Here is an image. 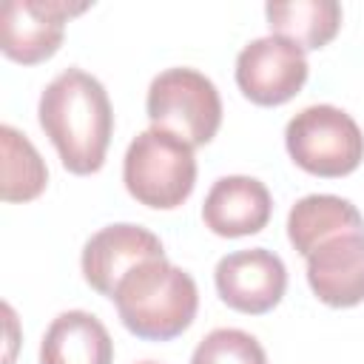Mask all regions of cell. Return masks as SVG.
I'll use <instances>...</instances> for the list:
<instances>
[{
  "label": "cell",
  "instance_id": "cell-13",
  "mask_svg": "<svg viewBox=\"0 0 364 364\" xmlns=\"http://www.w3.org/2000/svg\"><path fill=\"white\" fill-rule=\"evenodd\" d=\"M344 233H364V216L350 199L333 193L301 196L287 213V239L307 259L318 245Z\"/></svg>",
  "mask_w": 364,
  "mask_h": 364
},
{
  "label": "cell",
  "instance_id": "cell-1",
  "mask_svg": "<svg viewBox=\"0 0 364 364\" xmlns=\"http://www.w3.org/2000/svg\"><path fill=\"white\" fill-rule=\"evenodd\" d=\"M37 117L65 171L88 176L102 168L114 134V111L97 77L82 68H65L43 88Z\"/></svg>",
  "mask_w": 364,
  "mask_h": 364
},
{
  "label": "cell",
  "instance_id": "cell-4",
  "mask_svg": "<svg viewBox=\"0 0 364 364\" xmlns=\"http://www.w3.org/2000/svg\"><path fill=\"white\" fill-rule=\"evenodd\" d=\"M151 128L179 136L191 148L208 145L222 125V100L216 85L196 68H165L148 85Z\"/></svg>",
  "mask_w": 364,
  "mask_h": 364
},
{
  "label": "cell",
  "instance_id": "cell-15",
  "mask_svg": "<svg viewBox=\"0 0 364 364\" xmlns=\"http://www.w3.org/2000/svg\"><path fill=\"white\" fill-rule=\"evenodd\" d=\"M0 196L3 202H31L48 185V168L37 148L11 125L0 128Z\"/></svg>",
  "mask_w": 364,
  "mask_h": 364
},
{
  "label": "cell",
  "instance_id": "cell-12",
  "mask_svg": "<svg viewBox=\"0 0 364 364\" xmlns=\"http://www.w3.org/2000/svg\"><path fill=\"white\" fill-rule=\"evenodd\" d=\"M114 341L105 324L88 310L60 313L40 344V364H111Z\"/></svg>",
  "mask_w": 364,
  "mask_h": 364
},
{
  "label": "cell",
  "instance_id": "cell-5",
  "mask_svg": "<svg viewBox=\"0 0 364 364\" xmlns=\"http://www.w3.org/2000/svg\"><path fill=\"white\" fill-rule=\"evenodd\" d=\"M290 159L324 179L353 173L364 159V134L358 122L336 105H307L284 128Z\"/></svg>",
  "mask_w": 364,
  "mask_h": 364
},
{
  "label": "cell",
  "instance_id": "cell-2",
  "mask_svg": "<svg viewBox=\"0 0 364 364\" xmlns=\"http://www.w3.org/2000/svg\"><path fill=\"white\" fill-rule=\"evenodd\" d=\"M119 321L128 333L145 341H171L182 336L199 307V290L188 270L168 259L136 264L114 290Z\"/></svg>",
  "mask_w": 364,
  "mask_h": 364
},
{
  "label": "cell",
  "instance_id": "cell-16",
  "mask_svg": "<svg viewBox=\"0 0 364 364\" xmlns=\"http://www.w3.org/2000/svg\"><path fill=\"white\" fill-rule=\"evenodd\" d=\"M191 364H267V353L256 336L236 327H219L196 344Z\"/></svg>",
  "mask_w": 364,
  "mask_h": 364
},
{
  "label": "cell",
  "instance_id": "cell-9",
  "mask_svg": "<svg viewBox=\"0 0 364 364\" xmlns=\"http://www.w3.org/2000/svg\"><path fill=\"white\" fill-rule=\"evenodd\" d=\"M151 259H165L159 236L142 225L119 222V225H108V228L97 230L85 242L80 264H82L85 282L100 296L111 299L117 284L122 282V276Z\"/></svg>",
  "mask_w": 364,
  "mask_h": 364
},
{
  "label": "cell",
  "instance_id": "cell-11",
  "mask_svg": "<svg viewBox=\"0 0 364 364\" xmlns=\"http://www.w3.org/2000/svg\"><path fill=\"white\" fill-rule=\"evenodd\" d=\"M307 284L327 307L364 301V233L327 239L307 256Z\"/></svg>",
  "mask_w": 364,
  "mask_h": 364
},
{
  "label": "cell",
  "instance_id": "cell-6",
  "mask_svg": "<svg viewBox=\"0 0 364 364\" xmlns=\"http://www.w3.org/2000/svg\"><path fill=\"white\" fill-rule=\"evenodd\" d=\"M91 3L68 0H9L0 11V48L20 65H37L57 54L65 23Z\"/></svg>",
  "mask_w": 364,
  "mask_h": 364
},
{
  "label": "cell",
  "instance_id": "cell-18",
  "mask_svg": "<svg viewBox=\"0 0 364 364\" xmlns=\"http://www.w3.org/2000/svg\"><path fill=\"white\" fill-rule=\"evenodd\" d=\"M139 364H156V361H139Z\"/></svg>",
  "mask_w": 364,
  "mask_h": 364
},
{
  "label": "cell",
  "instance_id": "cell-17",
  "mask_svg": "<svg viewBox=\"0 0 364 364\" xmlns=\"http://www.w3.org/2000/svg\"><path fill=\"white\" fill-rule=\"evenodd\" d=\"M3 316H6V338H9V353H6V358H3V364H11V358H14V338H17V318H14V310H11V304H3Z\"/></svg>",
  "mask_w": 364,
  "mask_h": 364
},
{
  "label": "cell",
  "instance_id": "cell-7",
  "mask_svg": "<svg viewBox=\"0 0 364 364\" xmlns=\"http://www.w3.org/2000/svg\"><path fill=\"white\" fill-rule=\"evenodd\" d=\"M307 57L284 37L250 40L236 57V85L256 105H282L307 82Z\"/></svg>",
  "mask_w": 364,
  "mask_h": 364
},
{
  "label": "cell",
  "instance_id": "cell-10",
  "mask_svg": "<svg viewBox=\"0 0 364 364\" xmlns=\"http://www.w3.org/2000/svg\"><path fill=\"white\" fill-rule=\"evenodd\" d=\"M270 213H273V199L264 182L242 173L216 179L202 205L205 228L225 239L259 233L270 222Z\"/></svg>",
  "mask_w": 364,
  "mask_h": 364
},
{
  "label": "cell",
  "instance_id": "cell-8",
  "mask_svg": "<svg viewBox=\"0 0 364 364\" xmlns=\"http://www.w3.org/2000/svg\"><path fill=\"white\" fill-rule=\"evenodd\" d=\"M213 282L228 307L262 316L282 301L287 290V267L273 250L264 247L233 250L216 262Z\"/></svg>",
  "mask_w": 364,
  "mask_h": 364
},
{
  "label": "cell",
  "instance_id": "cell-14",
  "mask_svg": "<svg viewBox=\"0 0 364 364\" xmlns=\"http://www.w3.org/2000/svg\"><path fill=\"white\" fill-rule=\"evenodd\" d=\"M270 34L290 40L301 51L324 48L341 28L336 0H270L264 6Z\"/></svg>",
  "mask_w": 364,
  "mask_h": 364
},
{
  "label": "cell",
  "instance_id": "cell-3",
  "mask_svg": "<svg viewBox=\"0 0 364 364\" xmlns=\"http://www.w3.org/2000/svg\"><path fill=\"white\" fill-rule=\"evenodd\" d=\"M122 182L139 205L173 210L193 193L196 185L193 148L159 128L139 131L125 151Z\"/></svg>",
  "mask_w": 364,
  "mask_h": 364
}]
</instances>
